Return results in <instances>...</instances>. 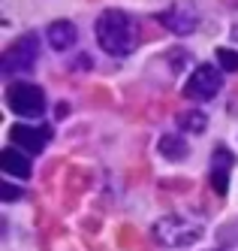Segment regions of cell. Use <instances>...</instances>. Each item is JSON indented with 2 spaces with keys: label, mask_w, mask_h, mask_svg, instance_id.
Instances as JSON below:
<instances>
[{
  "label": "cell",
  "mask_w": 238,
  "mask_h": 251,
  "mask_svg": "<svg viewBox=\"0 0 238 251\" xmlns=\"http://www.w3.org/2000/svg\"><path fill=\"white\" fill-rule=\"evenodd\" d=\"M94 33H97V43L106 55L121 58L136 49V22L121 9H106L97 19Z\"/></svg>",
  "instance_id": "1"
},
{
  "label": "cell",
  "mask_w": 238,
  "mask_h": 251,
  "mask_svg": "<svg viewBox=\"0 0 238 251\" xmlns=\"http://www.w3.org/2000/svg\"><path fill=\"white\" fill-rule=\"evenodd\" d=\"M151 236L166 248H187L202 236V224L184 215H166L151 227Z\"/></svg>",
  "instance_id": "2"
},
{
  "label": "cell",
  "mask_w": 238,
  "mask_h": 251,
  "mask_svg": "<svg viewBox=\"0 0 238 251\" xmlns=\"http://www.w3.org/2000/svg\"><path fill=\"white\" fill-rule=\"evenodd\" d=\"M6 103H9V109L15 115H24V118H33V115H43L45 112V94L36 85H30V82H15V85H9Z\"/></svg>",
  "instance_id": "3"
},
{
  "label": "cell",
  "mask_w": 238,
  "mask_h": 251,
  "mask_svg": "<svg viewBox=\"0 0 238 251\" xmlns=\"http://www.w3.org/2000/svg\"><path fill=\"white\" fill-rule=\"evenodd\" d=\"M220 88H223L220 70L211 67V64H199L193 70V76L187 79V85H184V94L190 100H196V103H205V100H214Z\"/></svg>",
  "instance_id": "4"
},
{
  "label": "cell",
  "mask_w": 238,
  "mask_h": 251,
  "mask_svg": "<svg viewBox=\"0 0 238 251\" xmlns=\"http://www.w3.org/2000/svg\"><path fill=\"white\" fill-rule=\"evenodd\" d=\"M36 55H40V43L33 33H24L22 40H15L3 55H0V73H15V70H27L33 67Z\"/></svg>",
  "instance_id": "5"
},
{
  "label": "cell",
  "mask_w": 238,
  "mask_h": 251,
  "mask_svg": "<svg viewBox=\"0 0 238 251\" xmlns=\"http://www.w3.org/2000/svg\"><path fill=\"white\" fill-rule=\"evenodd\" d=\"M160 25L169 27L175 37H187V33H193L199 27V9L193 3H187V0H181V3H172L169 9L160 12Z\"/></svg>",
  "instance_id": "6"
},
{
  "label": "cell",
  "mask_w": 238,
  "mask_h": 251,
  "mask_svg": "<svg viewBox=\"0 0 238 251\" xmlns=\"http://www.w3.org/2000/svg\"><path fill=\"white\" fill-rule=\"evenodd\" d=\"M9 139L30 154H40L45 149V142L51 139V130L48 127H30V124H15V127H9Z\"/></svg>",
  "instance_id": "7"
},
{
  "label": "cell",
  "mask_w": 238,
  "mask_h": 251,
  "mask_svg": "<svg viewBox=\"0 0 238 251\" xmlns=\"http://www.w3.org/2000/svg\"><path fill=\"white\" fill-rule=\"evenodd\" d=\"M235 164V157L226 146H217L214 154H211V188L217 197H223L226 188H229V170Z\"/></svg>",
  "instance_id": "8"
},
{
  "label": "cell",
  "mask_w": 238,
  "mask_h": 251,
  "mask_svg": "<svg viewBox=\"0 0 238 251\" xmlns=\"http://www.w3.org/2000/svg\"><path fill=\"white\" fill-rule=\"evenodd\" d=\"M76 40H79V30H76V25H72V22L58 19V22H51V25H48V43H51V49L66 51Z\"/></svg>",
  "instance_id": "9"
},
{
  "label": "cell",
  "mask_w": 238,
  "mask_h": 251,
  "mask_svg": "<svg viewBox=\"0 0 238 251\" xmlns=\"http://www.w3.org/2000/svg\"><path fill=\"white\" fill-rule=\"evenodd\" d=\"M0 167H3L9 176H18V178H27L30 176L27 157L22 151H15V149H3V151H0Z\"/></svg>",
  "instance_id": "10"
},
{
  "label": "cell",
  "mask_w": 238,
  "mask_h": 251,
  "mask_svg": "<svg viewBox=\"0 0 238 251\" xmlns=\"http://www.w3.org/2000/svg\"><path fill=\"white\" fill-rule=\"evenodd\" d=\"M157 149H160V154H163V157H169V160H181V157H187V151H190V149H187V139L172 136V133L160 136Z\"/></svg>",
  "instance_id": "11"
},
{
  "label": "cell",
  "mask_w": 238,
  "mask_h": 251,
  "mask_svg": "<svg viewBox=\"0 0 238 251\" xmlns=\"http://www.w3.org/2000/svg\"><path fill=\"white\" fill-rule=\"evenodd\" d=\"M178 127L184 130V133H202V130L208 127V118H205V112H199V109L181 112V115H178Z\"/></svg>",
  "instance_id": "12"
},
{
  "label": "cell",
  "mask_w": 238,
  "mask_h": 251,
  "mask_svg": "<svg viewBox=\"0 0 238 251\" xmlns=\"http://www.w3.org/2000/svg\"><path fill=\"white\" fill-rule=\"evenodd\" d=\"M217 64H220L226 73H238V51H232V49H217Z\"/></svg>",
  "instance_id": "13"
},
{
  "label": "cell",
  "mask_w": 238,
  "mask_h": 251,
  "mask_svg": "<svg viewBox=\"0 0 238 251\" xmlns=\"http://www.w3.org/2000/svg\"><path fill=\"white\" fill-rule=\"evenodd\" d=\"M24 191L22 188H15V185H0V200H3V203H12V200H18V197H22Z\"/></svg>",
  "instance_id": "14"
},
{
  "label": "cell",
  "mask_w": 238,
  "mask_h": 251,
  "mask_svg": "<svg viewBox=\"0 0 238 251\" xmlns=\"http://www.w3.org/2000/svg\"><path fill=\"white\" fill-rule=\"evenodd\" d=\"M232 40H235V43H238V25H235V27H232Z\"/></svg>",
  "instance_id": "15"
}]
</instances>
